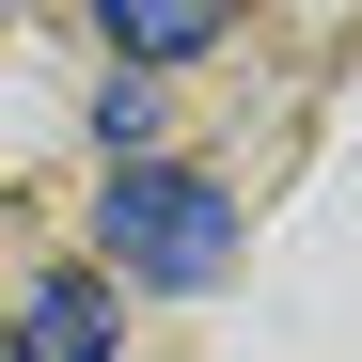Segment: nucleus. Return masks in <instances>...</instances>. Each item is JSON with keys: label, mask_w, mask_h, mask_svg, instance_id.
<instances>
[{"label": "nucleus", "mask_w": 362, "mask_h": 362, "mask_svg": "<svg viewBox=\"0 0 362 362\" xmlns=\"http://www.w3.org/2000/svg\"><path fill=\"white\" fill-rule=\"evenodd\" d=\"M95 252L127 268V284L205 299V284L236 268V189H205V173H173V158H110V189H95Z\"/></svg>", "instance_id": "f257e3e1"}, {"label": "nucleus", "mask_w": 362, "mask_h": 362, "mask_svg": "<svg viewBox=\"0 0 362 362\" xmlns=\"http://www.w3.org/2000/svg\"><path fill=\"white\" fill-rule=\"evenodd\" d=\"M127 346V315H110V268H47L16 299V331H0V362H110Z\"/></svg>", "instance_id": "f03ea898"}, {"label": "nucleus", "mask_w": 362, "mask_h": 362, "mask_svg": "<svg viewBox=\"0 0 362 362\" xmlns=\"http://www.w3.org/2000/svg\"><path fill=\"white\" fill-rule=\"evenodd\" d=\"M95 32H110V64L173 79V64H205V47L236 32V0H95Z\"/></svg>", "instance_id": "7ed1b4c3"}]
</instances>
